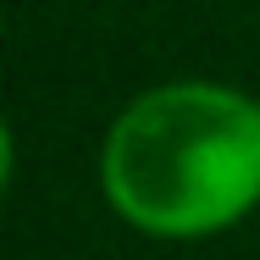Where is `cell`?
<instances>
[{
	"mask_svg": "<svg viewBox=\"0 0 260 260\" xmlns=\"http://www.w3.org/2000/svg\"><path fill=\"white\" fill-rule=\"evenodd\" d=\"M105 188L150 233H210L260 194V100L221 83H160L105 139Z\"/></svg>",
	"mask_w": 260,
	"mask_h": 260,
	"instance_id": "cell-1",
	"label": "cell"
}]
</instances>
